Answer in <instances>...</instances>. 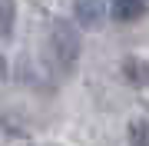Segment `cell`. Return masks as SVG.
Segmentation results:
<instances>
[{
	"label": "cell",
	"instance_id": "5",
	"mask_svg": "<svg viewBox=\"0 0 149 146\" xmlns=\"http://www.w3.org/2000/svg\"><path fill=\"white\" fill-rule=\"evenodd\" d=\"M17 23V3L13 0H0V37H10Z\"/></svg>",
	"mask_w": 149,
	"mask_h": 146
},
{
	"label": "cell",
	"instance_id": "7",
	"mask_svg": "<svg viewBox=\"0 0 149 146\" xmlns=\"http://www.w3.org/2000/svg\"><path fill=\"white\" fill-rule=\"evenodd\" d=\"M7 76V60H3V53H0V80Z\"/></svg>",
	"mask_w": 149,
	"mask_h": 146
},
{
	"label": "cell",
	"instance_id": "2",
	"mask_svg": "<svg viewBox=\"0 0 149 146\" xmlns=\"http://www.w3.org/2000/svg\"><path fill=\"white\" fill-rule=\"evenodd\" d=\"M76 20L86 30H100L103 27V0H76Z\"/></svg>",
	"mask_w": 149,
	"mask_h": 146
},
{
	"label": "cell",
	"instance_id": "6",
	"mask_svg": "<svg viewBox=\"0 0 149 146\" xmlns=\"http://www.w3.org/2000/svg\"><path fill=\"white\" fill-rule=\"evenodd\" d=\"M136 146H149V123H143L136 130Z\"/></svg>",
	"mask_w": 149,
	"mask_h": 146
},
{
	"label": "cell",
	"instance_id": "3",
	"mask_svg": "<svg viewBox=\"0 0 149 146\" xmlns=\"http://www.w3.org/2000/svg\"><path fill=\"white\" fill-rule=\"evenodd\" d=\"M146 13V0H113V17L119 23H133Z\"/></svg>",
	"mask_w": 149,
	"mask_h": 146
},
{
	"label": "cell",
	"instance_id": "1",
	"mask_svg": "<svg viewBox=\"0 0 149 146\" xmlns=\"http://www.w3.org/2000/svg\"><path fill=\"white\" fill-rule=\"evenodd\" d=\"M50 47H53V60L63 70H70L76 63V57H80V33L70 27L66 20H56L53 33H50Z\"/></svg>",
	"mask_w": 149,
	"mask_h": 146
},
{
	"label": "cell",
	"instance_id": "4",
	"mask_svg": "<svg viewBox=\"0 0 149 146\" xmlns=\"http://www.w3.org/2000/svg\"><path fill=\"white\" fill-rule=\"evenodd\" d=\"M123 76H126L129 83H136V87H143V83H149V66L143 60H126V63H123Z\"/></svg>",
	"mask_w": 149,
	"mask_h": 146
}]
</instances>
